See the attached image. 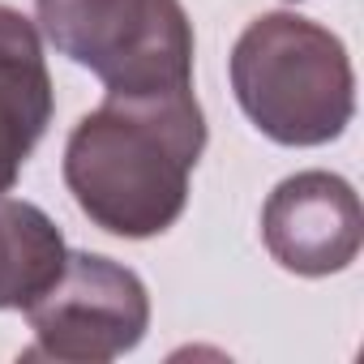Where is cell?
Masks as SVG:
<instances>
[{"label": "cell", "instance_id": "cell-1", "mask_svg": "<svg viewBox=\"0 0 364 364\" xmlns=\"http://www.w3.org/2000/svg\"><path fill=\"white\" fill-rule=\"evenodd\" d=\"M206 150V112L189 90L107 95L65 141V185L107 236L150 240L189 206V176Z\"/></svg>", "mask_w": 364, "mask_h": 364}, {"label": "cell", "instance_id": "cell-2", "mask_svg": "<svg viewBox=\"0 0 364 364\" xmlns=\"http://www.w3.org/2000/svg\"><path fill=\"white\" fill-rule=\"evenodd\" d=\"M228 77L240 112L279 146H326L355 116V69L343 39L287 9L240 31Z\"/></svg>", "mask_w": 364, "mask_h": 364}, {"label": "cell", "instance_id": "cell-3", "mask_svg": "<svg viewBox=\"0 0 364 364\" xmlns=\"http://www.w3.org/2000/svg\"><path fill=\"white\" fill-rule=\"evenodd\" d=\"M39 31L107 95L193 86V22L180 0H35Z\"/></svg>", "mask_w": 364, "mask_h": 364}, {"label": "cell", "instance_id": "cell-4", "mask_svg": "<svg viewBox=\"0 0 364 364\" xmlns=\"http://www.w3.org/2000/svg\"><path fill=\"white\" fill-rule=\"evenodd\" d=\"M26 321L35 347H26L22 360L103 364L146 338L150 291L129 266L103 253H69L56 283L26 309Z\"/></svg>", "mask_w": 364, "mask_h": 364}, {"label": "cell", "instance_id": "cell-5", "mask_svg": "<svg viewBox=\"0 0 364 364\" xmlns=\"http://www.w3.org/2000/svg\"><path fill=\"white\" fill-rule=\"evenodd\" d=\"M262 240L287 274H343L364 240L360 198L334 171H296L279 180L262 206Z\"/></svg>", "mask_w": 364, "mask_h": 364}, {"label": "cell", "instance_id": "cell-6", "mask_svg": "<svg viewBox=\"0 0 364 364\" xmlns=\"http://www.w3.org/2000/svg\"><path fill=\"white\" fill-rule=\"evenodd\" d=\"M52 112L56 90L39 26L22 9L0 5V198L18 185L26 159L52 124Z\"/></svg>", "mask_w": 364, "mask_h": 364}, {"label": "cell", "instance_id": "cell-7", "mask_svg": "<svg viewBox=\"0 0 364 364\" xmlns=\"http://www.w3.org/2000/svg\"><path fill=\"white\" fill-rule=\"evenodd\" d=\"M60 228L22 198H0V309H31L65 270Z\"/></svg>", "mask_w": 364, "mask_h": 364}]
</instances>
